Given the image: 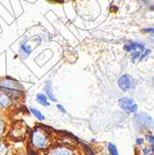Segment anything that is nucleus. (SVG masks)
<instances>
[{"instance_id": "1", "label": "nucleus", "mask_w": 154, "mask_h": 155, "mask_svg": "<svg viewBox=\"0 0 154 155\" xmlns=\"http://www.w3.org/2000/svg\"><path fill=\"white\" fill-rule=\"evenodd\" d=\"M32 141H33V144L35 147H37V148H44L47 145L48 138H47V136L45 135V133L43 131L40 130V129H36L35 131L33 132Z\"/></svg>"}, {"instance_id": "2", "label": "nucleus", "mask_w": 154, "mask_h": 155, "mask_svg": "<svg viewBox=\"0 0 154 155\" xmlns=\"http://www.w3.org/2000/svg\"><path fill=\"white\" fill-rule=\"evenodd\" d=\"M135 121L137 124V125L140 126L142 128H149L153 126V120L147 114H140L136 115L135 118Z\"/></svg>"}, {"instance_id": "3", "label": "nucleus", "mask_w": 154, "mask_h": 155, "mask_svg": "<svg viewBox=\"0 0 154 155\" xmlns=\"http://www.w3.org/2000/svg\"><path fill=\"white\" fill-rule=\"evenodd\" d=\"M119 104L121 108L126 112H136L137 105L134 102L133 100L128 97H122L119 100Z\"/></svg>"}, {"instance_id": "4", "label": "nucleus", "mask_w": 154, "mask_h": 155, "mask_svg": "<svg viewBox=\"0 0 154 155\" xmlns=\"http://www.w3.org/2000/svg\"><path fill=\"white\" fill-rule=\"evenodd\" d=\"M131 84H132L131 77L128 74L122 75L118 80V86L123 92H127L131 87Z\"/></svg>"}, {"instance_id": "5", "label": "nucleus", "mask_w": 154, "mask_h": 155, "mask_svg": "<svg viewBox=\"0 0 154 155\" xmlns=\"http://www.w3.org/2000/svg\"><path fill=\"white\" fill-rule=\"evenodd\" d=\"M45 91H46V94L48 96V97L50 98L51 101H56V97L54 96V94L52 93V88H51V84L50 82H47V84H45Z\"/></svg>"}, {"instance_id": "6", "label": "nucleus", "mask_w": 154, "mask_h": 155, "mask_svg": "<svg viewBox=\"0 0 154 155\" xmlns=\"http://www.w3.org/2000/svg\"><path fill=\"white\" fill-rule=\"evenodd\" d=\"M21 55L23 56L24 58L28 57V55H29L32 51V48L30 46H28V45H25V44H21Z\"/></svg>"}, {"instance_id": "7", "label": "nucleus", "mask_w": 154, "mask_h": 155, "mask_svg": "<svg viewBox=\"0 0 154 155\" xmlns=\"http://www.w3.org/2000/svg\"><path fill=\"white\" fill-rule=\"evenodd\" d=\"M36 100H37V101H38L40 104L44 105V106H48V105H49V103L48 102V97H47V96L44 95V94H38V95L36 96Z\"/></svg>"}, {"instance_id": "8", "label": "nucleus", "mask_w": 154, "mask_h": 155, "mask_svg": "<svg viewBox=\"0 0 154 155\" xmlns=\"http://www.w3.org/2000/svg\"><path fill=\"white\" fill-rule=\"evenodd\" d=\"M50 155H73L71 152L67 150H64V149H57L53 150Z\"/></svg>"}, {"instance_id": "9", "label": "nucleus", "mask_w": 154, "mask_h": 155, "mask_svg": "<svg viewBox=\"0 0 154 155\" xmlns=\"http://www.w3.org/2000/svg\"><path fill=\"white\" fill-rule=\"evenodd\" d=\"M142 44H138V43H130V44H127V45H125L124 46V49L128 51V52H132L134 49L139 48V47H141Z\"/></svg>"}, {"instance_id": "10", "label": "nucleus", "mask_w": 154, "mask_h": 155, "mask_svg": "<svg viewBox=\"0 0 154 155\" xmlns=\"http://www.w3.org/2000/svg\"><path fill=\"white\" fill-rule=\"evenodd\" d=\"M31 111L33 112V114H34L37 119H39V120H41V121H43V120L45 119V116H44L43 114H42L38 110H36L35 108H31Z\"/></svg>"}, {"instance_id": "11", "label": "nucleus", "mask_w": 154, "mask_h": 155, "mask_svg": "<svg viewBox=\"0 0 154 155\" xmlns=\"http://www.w3.org/2000/svg\"><path fill=\"white\" fill-rule=\"evenodd\" d=\"M109 150H110V152L111 155H119L118 150H117L116 147L113 144H111V143L109 144Z\"/></svg>"}, {"instance_id": "12", "label": "nucleus", "mask_w": 154, "mask_h": 155, "mask_svg": "<svg viewBox=\"0 0 154 155\" xmlns=\"http://www.w3.org/2000/svg\"><path fill=\"white\" fill-rule=\"evenodd\" d=\"M8 102H9V101H8V98L6 96H2L1 97H0V105L6 106V105L8 104Z\"/></svg>"}, {"instance_id": "13", "label": "nucleus", "mask_w": 154, "mask_h": 155, "mask_svg": "<svg viewBox=\"0 0 154 155\" xmlns=\"http://www.w3.org/2000/svg\"><path fill=\"white\" fill-rule=\"evenodd\" d=\"M143 32L144 33H148V34L154 35V28H145V29H143Z\"/></svg>"}, {"instance_id": "14", "label": "nucleus", "mask_w": 154, "mask_h": 155, "mask_svg": "<svg viewBox=\"0 0 154 155\" xmlns=\"http://www.w3.org/2000/svg\"><path fill=\"white\" fill-rule=\"evenodd\" d=\"M57 108H58L61 112H65V111H66V110H65V109L63 108V106H62V105H61V104H58V105H57Z\"/></svg>"}, {"instance_id": "15", "label": "nucleus", "mask_w": 154, "mask_h": 155, "mask_svg": "<svg viewBox=\"0 0 154 155\" xmlns=\"http://www.w3.org/2000/svg\"><path fill=\"white\" fill-rule=\"evenodd\" d=\"M147 139L149 140V142H151V143H153V144H154V137H151V136H148V137H147Z\"/></svg>"}, {"instance_id": "16", "label": "nucleus", "mask_w": 154, "mask_h": 155, "mask_svg": "<svg viewBox=\"0 0 154 155\" xmlns=\"http://www.w3.org/2000/svg\"><path fill=\"white\" fill-rule=\"evenodd\" d=\"M136 144H137V145H141V144H143V139H141V138H137V139H136Z\"/></svg>"}, {"instance_id": "17", "label": "nucleus", "mask_w": 154, "mask_h": 155, "mask_svg": "<svg viewBox=\"0 0 154 155\" xmlns=\"http://www.w3.org/2000/svg\"><path fill=\"white\" fill-rule=\"evenodd\" d=\"M143 153H144V155H147L148 153H149V149H144Z\"/></svg>"}, {"instance_id": "18", "label": "nucleus", "mask_w": 154, "mask_h": 155, "mask_svg": "<svg viewBox=\"0 0 154 155\" xmlns=\"http://www.w3.org/2000/svg\"><path fill=\"white\" fill-rule=\"evenodd\" d=\"M151 150H152V151H154V145H152V147H151Z\"/></svg>"}, {"instance_id": "19", "label": "nucleus", "mask_w": 154, "mask_h": 155, "mask_svg": "<svg viewBox=\"0 0 154 155\" xmlns=\"http://www.w3.org/2000/svg\"><path fill=\"white\" fill-rule=\"evenodd\" d=\"M1 126H2L1 125V122H0V131H1Z\"/></svg>"}, {"instance_id": "20", "label": "nucleus", "mask_w": 154, "mask_h": 155, "mask_svg": "<svg viewBox=\"0 0 154 155\" xmlns=\"http://www.w3.org/2000/svg\"><path fill=\"white\" fill-rule=\"evenodd\" d=\"M152 155H154V154H152Z\"/></svg>"}]
</instances>
